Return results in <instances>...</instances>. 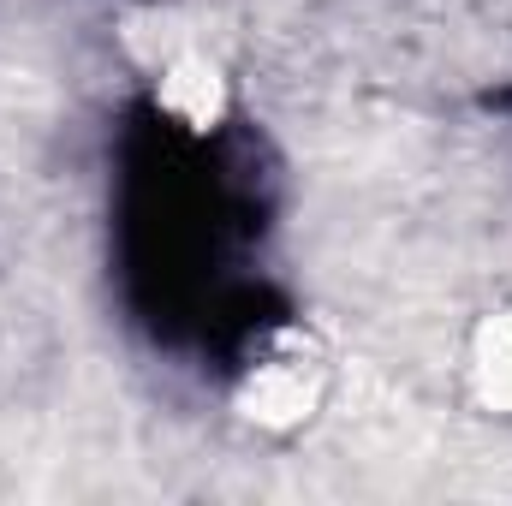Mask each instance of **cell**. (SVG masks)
<instances>
[{
    "instance_id": "cell-1",
    "label": "cell",
    "mask_w": 512,
    "mask_h": 506,
    "mask_svg": "<svg viewBox=\"0 0 512 506\" xmlns=\"http://www.w3.org/2000/svg\"><path fill=\"white\" fill-rule=\"evenodd\" d=\"M322 381H328V358L304 328L251 334L245 364H239V411L256 417V423L292 429V423H304L316 411Z\"/></svg>"
},
{
    "instance_id": "cell-2",
    "label": "cell",
    "mask_w": 512,
    "mask_h": 506,
    "mask_svg": "<svg viewBox=\"0 0 512 506\" xmlns=\"http://www.w3.org/2000/svg\"><path fill=\"white\" fill-rule=\"evenodd\" d=\"M477 387H483V399L489 405H501L512 417V304L483 328V340H477Z\"/></svg>"
}]
</instances>
